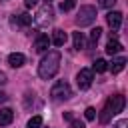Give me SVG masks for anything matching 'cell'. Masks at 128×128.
Returning <instances> with one entry per match:
<instances>
[{"label":"cell","instance_id":"1","mask_svg":"<svg viewBox=\"0 0 128 128\" xmlns=\"http://www.w3.org/2000/svg\"><path fill=\"white\" fill-rule=\"evenodd\" d=\"M60 70V52L58 50H50L38 64V76L42 80H50L56 76V72Z\"/></svg>","mask_w":128,"mask_h":128},{"label":"cell","instance_id":"2","mask_svg":"<svg viewBox=\"0 0 128 128\" xmlns=\"http://www.w3.org/2000/svg\"><path fill=\"white\" fill-rule=\"evenodd\" d=\"M124 106H126V98H124L122 94H114V96H110V98L106 100L104 108L100 110V116H98L100 124H108L112 116H116L118 112L124 110Z\"/></svg>","mask_w":128,"mask_h":128},{"label":"cell","instance_id":"3","mask_svg":"<svg viewBox=\"0 0 128 128\" xmlns=\"http://www.w3.org/2000/svg\"><path fill=\"white\" fill-rule=\"evenodd\" d=\"M50 96H52L54 100H68V98H72V88H70V84H68L66 80H58V82L52 86Z\"/></svg>","mask_w":128,"mask_h":128},{"label":"cell","instance_id":"4","mask_svg":"<svg viewBox=\"0 0 128 128\" xmlns=\"http://www.w3.org/2000/svg\"><path fill=\"white\" fill-rule=\"evenodd\" d=\"M96 20V8L94 6H80V12L76 16V24L78 26H90Z\"/></svg>","mask_w":128,"mask_h":128},{"label":"cell","instance_id":"5","mask_svg":"<svg viewBox=\"0 0 128 128\" xmlns=\"http://www.w3.org/2000/svg\"><path fill=\"white\" fill-rule=\"evenodd\" d=\"M92 78H94V72H92L90 68H82V70L78 72V76H76L78 88H80V90H88L90 84H92Z\"/></svg>","mask_w":128,"mask_h":128},{"label":"cell","instance_id":"6","mask_svg":"<svg viewBox=\"0 0 128 128\" xmlns=\"http://www.w3.org/2000/svg\"><path fill=\"white\" fill-rule=\"evenodd\" d=\"M52 14H54V12H52V6H50V2H48V4H44V6L38 10V14H36L34 20H36L38 26H46V24L52 22Z\"/></svg>","mask_w":128,"mask_h":128},{"label":"cell","instance_id":"7","mask_svg":"<svg viewBox=\"0 0 128 128\" xmlns=\"http://www.w3.org/2000/svg\"><path fill=\"white\" fill-rule=\"evenodd\" d=\"M106 22H108V26H110L112 30H118L120 24H122V12H118V10L108 12V14H106Z\"/></svg>","mask_w":128,"mask_h":128},{"label":"cell","instance_id":"8","mask_svg":"<svg viewBox=\"0 0 128 128\" xmlns=\"http://www.w3.org/2000/svg\"><path fill=\"white\" fill-rule=\"evenodd\" d=\"M66 40H68L66 32H64V30H60V28H56V30L52 32L50 44H54V46H64V44H66Z\"/></svg>","mask_w":128,"mask_h":128},{"label":"cell","instance_id":"9","mask_svg":"<svg viewBox=\"0 0 128 128\" xmlns=\"http://www.w3.org/2000/svg\"><path fill=\"white\" fill-rule=\"evenodd\" d=\"M48 46H50V38H48L46 34H40V36L36 38V42H34V50H36V52H46Z\"/></svg>","mask_w":128,"mask_h":128},{"label":"cell","instance_id":"10","mask_svg":"<svg viewBox=\"0 0 128 128\" xmlns=\"http://www.w3.org/2000/svg\"><path fill=\"white\" fill-rule=\"evenodd\" d=\"M24 62H26V56L20 54V52H12V54L8 56V64H10L12 68H20V66H24Z\"/></svg>","mask_w":128,"mask_h":128},{"label":"cell","instance_id":"11","mask_svg":"<svg viewBox=\"0 0 128 128\" xmlns=\"http://www.w3.org/2000/svg\"><path fill=\"white\" fill-rule=\"evenodd\" d=\"M14 120V110L12 108H0V126H8Z\"/></svg>","mask_w":128,"mask_h":128},{"label":"cell","instance_id":"12","mask_svg":"<svg viewBox=\"0 0 128 128\" xmlns=\"http://www.w3.org/2000/svg\"><path fill=\"white\" fill-rule=\"evenodd\" d=\"M72 40H74V48H76V50L86 48V38H84L82 32H74V34H72Z\"/></svg>","mask_w":128,"mask_h":128},{"label":"cell","instance_id":"13","mask_svg":"<svg viewBox=\"0 0 128 128\" xmlns=\"http://www.w3.org/2000/svg\"><path fill=\"white\" fill-rule=\"evenodd\" d=\"M120 50H122V44H120L116 38H110L108 44H106V52H108V54H118Z\"/></svg>","mask_w":128,"mask_h":128},{"label":"cell","instance_id":"14","mask_svg":"<svg viewBox=\"0 0 128 128\" xmlns=\"http://www.w3.org/2000/svg\"><path fill=\"white\" fill-rule=\"evenodd\" d=\"M124 66H126V58H124V56H120V58L112 60L110 70H112V74H118V72H122V70H124Z\"/></svg>","mask_w":128,"mask_h":128},{"label":"cell","instance_id":"15","mask_svg":"<svg viewBox=\"0 0 128 128\" xmlns=\"http://www.w3.org/2000/svg\"><path fill=\"white\" fill-rule=\"evenodd\" d=\"M12 22L14 24H20V26H28V24H32V16L30 14H18Z\"/></svg>","mask_w":128,"mask_h":128},{"label":"cell","instance_id":"16","mask_svg":"<svg viewBox=\"0 0 128 128\" xmlns=\"http://www.w3.org/2000/svg\"><path fill=\"white\" fill-rule=\"evenodd\" d=\"M100 36H102V28H98V26L92 28V30H90V46H94V44L100 40Z\"/></svg>","mask_w":128,"mask_h":128},{"label":"cell","instance_id":"17","mask_svg":"<svg viewBox=\"0 0 128 128\" xmlns=\"http://www.w3.org/2000/svg\"><path fill=\"white\" fill-rule=\"evenodd\" d=\"M94 70H96V72H106V70H108V62H106L104 58H98V60L94 62Z\"/></svg>","mask_w":128,"mask_h":128},{"label":"cell","instance_id":"18","mask_svg":"<svg viewBox=\"0 0 128 128\" xmlns=\"http://www.w3.org/2000/svg\"><path fill=\"white\" fill-rule=\"evenodd\" d=\"M74 6H76V0H62L60 2V10L62 12H70Z\"/></svg>","mask_w":128,"mask_h":128},{"label":"cell","instance_id":"19","mask_svg":"<svg viewBox=\"0 0 128 128\" xmlns=\"http://www.w3.org/2000/svg\"><path fill=\"white\" fill-rule=\"evenodd\" d=\"M42 126V116H32L28 120V128H40Z\"/></svg>","mask_w":128,"mask_h":128},{"label":"cell","instance_id":"20","mask_svg":"<svg viewBox=\"0 0 128 128\" xmlns=\"http://www.w3.org/2000/svg\"><path fill=\"white\" fill-rule=\"evenodd\" d=\"M84 116H86V120H94V118H96V110H94L92 106H88V108L84 110Z\"/></svg>","mask_w":128,"mask_h":128},{"label":"cell","instance_id":"21","mask_svg":"<svg viewBox=\"0 0 128 128\" xmlns=\"http://www.w3.org/2000/svg\"><path fill=\"white\" fill-rule=\"evenodd\" d=\"M116 4V0H98V6H102V8H112Z\"/></svg>","mask_w":128,"mask_h":128},{"label":"cell","instance_id":"22","mask_svg":"<svg viewBox=\"0 0 128 128\" xmlns=\"http://www.w3.org/2000/svg\"><path fill=\"white\" fill-rule=\"evenodd\" d=\"M70 128H84V122H80V120H70Z\"/></svg>","mask_w":128,"mask_h":128},{"label":"cell","instance_id":"23","mask_svg":"<svg viewBox=\"0 0 128 128\" xmlns=\"http://www.w3.org/2000/svg\"><path fill=\"white\" fill-rule=\"evenodd\" d=\"M114 128H128V120H118L114 124Z\"/></svg>","mask_w":128,"mask_h":128},{"label":"cell","instance_id":"24","mask_svg":"<svg viewBox=\"0 0 128 128\" xmlns=\"http://www.w3.org/2000/svg\"><path fill=\"white\" fill-rule=\"evenodd\" d=\"M24 4H26V8H34L38 4V0H24Z\"/></svg>","mask_w":128,"mask_h":128},{"label":"cell","instance_id":"25","mask_svg":"<svg viewBox=\"0 0 128 128\" xmlns=\"http://www.w3.org/2000/svg\"><path fill=\"white\" fill-rule=\"evenodd\" d=\"M64 118L70 122V120H74V114H72V112H64Z\"/></svg>","mask_w":128,"mask_h":128},{"label":"cell","instance_id":"26","mask_svg":"<svg viewBox=\"0 0 128 128\" xmlns=\"http://www.w3.org/2000/svg\"><path fill=\"white\" fill-rule=\"evenodd\" d=\"M6 100H8V96H6L4 92H0V102H6Z\"/></svg>","mask_w":128,"mask_h":128}]
</instances>
